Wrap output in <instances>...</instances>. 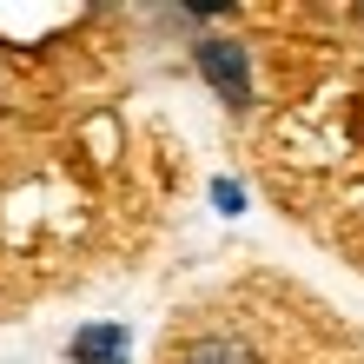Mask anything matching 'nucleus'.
<instances>
[{"mask_svg": "<svg viewBox=\"0 0 364 364\" xmlns=\"http://www.w3.org/2000/svg\"><path fill=\"white\" fill-rule=\"evenodd\" d=\"M192 67L205 73V87L219 93L232 113L252 106V60H245L239 40H199V47H192Z\"/></svg>", "mask_w": 364, "mask_h": 364, "instance_id": "f257e3e1", "label": "nucleus"}, {"mask_svg": "<svg viewBox=\"0 0 364 364\" xmlns=\"http://www.w3.org/2000/svg\"><path fill=\"white\" fill-rule=\"evenodd\" d=\"M67 351H73V364H126L133 338H126V325H80Z\"/></svg>", "mask_w": 364, "mask_h": 364, "instance_id": "f03ea898", "label": "nucleus"}, {"mask_svg": "<svg viewBox=\"0 0 364 364\" xmlns=\"http://www.w3.org/2000/svg\"><path fill=\"white\" fill-rule=\"evenodd\" d=\"M179 364H259V351L245 338H232V331H212V338H192Z\"/></svg>", "mask_w": 364, "mask_h": 364, "instance_id": "7ed1b4c3", "label": "nucleus"}, {"mask_svg": "<svg viewBox=\"0 0 364 364\" xmlns=\"http://www.w3.org/2000/svg\"><path fill=\"white\" fill-rule=\"evenodd\" d=\"M212 199H219V212H245V192H239V179H212Z\"/></svg>", "mask_w": 364, "mask_h": 364, "instance_id": "20e7f679", "label": "nucleus"}]
</instances>
